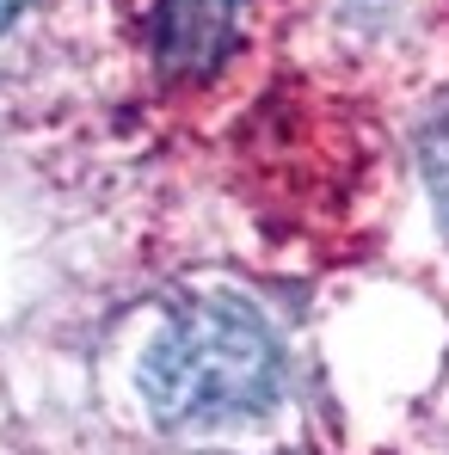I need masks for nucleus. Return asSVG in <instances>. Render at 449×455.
I'll return each mask as SVG.
<instances>
[{
    "label": "nucleus",
    "instance_id": "obj_1",
    "mask_svg": "<svg viewBox=\"0 0 449 455\" xmlns=\"http://www.w3.org/2000/svg\"><path fill=\"white\" fill-rule=\"evenodd\" d=\"M277 339L271 326L234 296L185 302L142 363V400L160 431H222L259 419L277 400Z\"/></svg>",
    "mask_w": 449,
    "mask_h": 455
},
{
    "label": "nucleus",
    "instance_id": "obj_2",
    "mask_svg": "<svg viewBox=\"0 0 449 455\" xmlns=\"http://www.w3.org/2000/svg\"><path fill=\"white\" fill-rule=\"evenodd\" d=\"M234 6H240V0H166V19H160L166 62L204 68L228 44V31H234Z\"/></svg>",
    "mask_w": 449,
    "mask_h": 455
},
{
    "label": "nucleus",
    "instance_id": "obj_3",
    "mask_svg": "<svg viewBox=\"0 0 449 455\" xmlns=\"http://www.w3.org/2000/svg\"><path fill=\"white\" fill-rule=\"evenodd\" d=\"M419 160H425V191H431V204H437V222L449 228V111L431 124Z\"/></svg>",
    "mask_w": 449,
    "mask_h": 455
},
{
    "label": "nucleus",
    "instance_id": "obj_4",
    "mask_svg": "<svg viewBox=\"0 0 449 455\" xmlns=\"http://www.w3.org/2000/svg\"><path fill=\"white\" fill-rule=\"evenodd\" d=\"M19 6H25V0H0V25H6V19H12Z\"/></svg>",
    "mask_w": 449,
    "mask_h": 455
}]
</instances>
